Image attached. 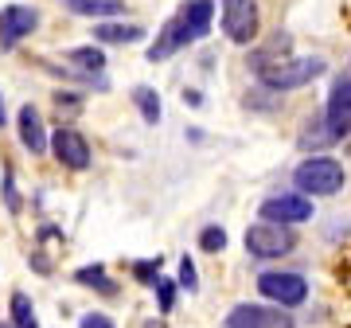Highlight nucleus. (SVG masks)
Instances as JSON below:
<instances>
[{
	"mask_svg": "<svg viewBox=\"0 0 351 328\" xmlns=\"http://www.w3.org/2000/svg\"><path fill=\"white\" fill-rule=\"evenodd\" d=\"M211 20H215V0H188V4H180V12L160 27L156 43L145 51V59H149V63L172 59L180 47H188V43L207 36V32H211Z\"/></svg>",
	"mask_w": 351,
	"mask_h": 328,
	"instance_id": "1",
	"label": "nucleus"
},
{
	"mask_svg": "<svg viewBox=\"0 0 351 328\" xmlns=\"http://www.w3.org/2000/svg\"><path fill=\"white\" fill-rule=\"evenodd\" d=\"M324 75V59L320 55H301V59H281V63L265 67V71H258V78H262L265 90H274V94H285V90H301L308 86L313 78Z\"/></svg>",
	"mask_w": 351,
	"mask_h": 328,
	"instance_id": "2",
	"label": "nucleus"
},
{
	"mask_svg": "<svg viewBox=\"0 0 351 328\" xmlns=\"http://www.w3.org/2000/svg\"><path fill=\"white\" fill-rule=\"evenodd\" d=\"M343 164L332 161V156H308L304 164H297V172H293V184L301 196H336L343 188Z\"/></svg>",
	"mask_w": 351,
	"mask_h": 328,
	"instance_id": "3",
	"label": "nucleus"
},
{
	"mask_svg": "<svg viewBox=\"0 0 351 328\" xmlns=\"http://www.w3.org/2000/svg\"><path fill=\"white\" fill-rule=\"evenodd\" d=\"M226 39L239 43V47H250L258 39V27H262V16H258V0H223V16H219Z\"/></svg>",
	"mask_w": 351,
	"mask_h": 328,
	"instance_id": "4",
	"label": "nucleus"
},
{
	"mask_svg": "<svg viewBox=\"0 0 351 328\" xmlns=\"http://www.w3.org/2000/svg\"><path fill=\"white\" fill-rule=\"evenodd\" d=\"M297 246V231L293 227H281V223H254V227H246V250L254 254V258H262V262H269V258H281V254H289Z\"/></svg>",
	"mask_w": 351,
	"mask_h": 328,
	"instance_id": "5",
	"label": "nucleus"
},
{
	"mask_svg": "<svg viewBox=\"0 0 351 328\" xmlns=\"http://www.w3.org/2000/svg\"><path fill=\"white\" fill-rule=\"evenodd\" d=\"M258 290H262L265 301H274L277 309H293V305H304L308 297V281L301 274H289V270H269L258 278Z\"/></svg>",
	"mask_w": 351,
	"mask_h": 328,
	"instance_id": "6",
	"label": "nucleus"
},
{
	"mask_svg": "<svg viewBox=\"0 0 351 328\" xmlns=\"http://www.w3.org/2000/svg\"><path fill=\"white\" fill-rule=\"evenodd\" d=\"M226 328H297V320L277 305H234L226 313Z\"/></svg>",
	"mask_w": 351,
	"mask_h": 328,
	"instance_id": "7",
	"label": "nucleus"
},
{
	"mask_svg": "<svg viewBox=\"0 0 351 328\" xmlns=\"http://www.w3.org/2000/svg\"><path fill=\"white\" fill-rule=\"evenodd\" d=\"M324 129L332 141H343L351 129V78L339 75L328 90V114H324Z\"/></svg>",
	"mask_w": 351,
	"mask_h": 328,
	"instance_id": "8",
	"label": "nucleus"
},
{
	"mask_svg": "<svg viewBox=\"0 0 351 328\" xmlns=\"http://www.w3.org/2000/svg\"><path fill=\"white\" fill-rule=\"evenodd\" d=\"M262 219L265 223H281V227H297L304 219H313V200L301 191H289V196H269L262 203Z\"/></svg>",
	"mask_w": 351,
	"mask_h": 328,
	"instance_id": "9",
	"label": "nucleus"
},
{
	"mask_svg": "<svg viewBox=\"0 0 351 328\" xmlns=\"http://www.w3.org/2000/svg\"><path fill=\"white\" fill-rule=\"evenodd\" d=\"M36 27H39V12L32 4H8V8H0V51H12Z\"/></svg>",
	"mask_w": 351,
	"mask_h": 328,
	"instance_id": "10",
	"label": "nucleus"
},
{
	"mask_svg": "<svg viewBox=\"0 0 351 328\" xmlns=\"http://www.w3.org/2000/svg\"><path fill=\"white\" fill-rule=\"evenodd\" d=\"M51 152H55V161L66 164V168H75V172H82V168H90V145L86 137L78 133V129L63 126V129H55L47 137Z\"/></svg>",
	"mask_w": 351,
	"mask_h": 328,
	"instance_id": "11",
	"label": "nucleus"
},
{
	"mask_svg": "<svg viewBox=\"0 0 351 328\" xmlns=\"http://www.w3.org/2000/svg\"><path fill=\"white\" fill-rule=\"evenodd\" d=\"M16 126H20V145H24L32 156L47 152V129H43V117H39L36 106H24L20 117H16Z\"/></svg>",
	"mask_w": 351,
	"mask_h": 328,
	"instance_id": "12",
	"label": "nucleus"
},
{
	"mask_svg": "<svg viewBox=\"0 0 351 328\" xmlns=\"http://www.w3.org/2000/svg\"><path fill=\"white\" fill-rule=\"evenodd\" d=\"M289 43L293 39L285 36V32H277V36H269L262 43V47L250 55V71L258 75V71H265V67H274V63H281V59H289Z\"/></svg>",
	"mask_w": 351,
	"mask_h": 328,
	"instance_id": "13",
	"label": "nucleus"
},
{
	"mask_svg": "<svg viewBox=\"0 0 351 328\" xmlns=\"http://www.w3.org/2000/svg\"><path fill=\"white\" fill-rule=\"evenodd\" d=\"M63 8L75 16H86V20H113L125 12L121 0H63Z\"/></svg>",
	"mask_w": 351,
	"mask_h": 328,
	"instance_id": "14",
	"label": "nucleus"
},
{
	"mask_svg": "<svg viewBox=\"0 0 351 328\" xmlns=\"http://www.w3.org/2000/svg\"><path fill=\"white\" fill-rule=\"evenodd\" d=\"M94 39H101V43H137V39H145V27L141 24H117V20H101V24L94 27Z\"/></svg>",
	"mask_w": 351,
	"mask_h": 328,
	"instance_id": "15",
	"label": "nucleus"
},
{
	"mask_svg": "<svg viewBox=\"0 0 351 328\" xmlns=\"http://www.w3.org/2000/svg\"><path fill=\"white\" fill-rule=\"evenodd\" d=\"M66 63H75L78 71H86V75H101V71H106V51H98V47H71L66 51Z\"/></svg>",
	"mask_w": 351,
	"mask_h": 328,
	"instance_id": "16",
	"label": "nucleus"
},
{
	"mask_svg": "<svg viewBox=\"0 0 351 328\" xmlns=\"http://www.w3.org/2000/svg\"><path fill=\"white\" fill-rule=\"evenodd\" d=\"M133 102H137V110H141V117H145V126H156L164 117V110H160V94L152 86H137L133 90Z\"/></svg>",
	"mask_w": 351,
	"mask_h": 328,
	"instance_id": "17",
	"label": "nucleus"
},
{
	"mask_svg": "<svg viewBox=\"0 0 351 328\" xmlns=\"http://www.w3.org/2000/svg\"><path fill=\"white\" fill-rule=\"evenodd\" d=\"M12 328H39L36 325V309H32V301H27L24 293H12V320H8Z\"/></svg>",
	"mask_w": 351,
	"mask_h": 328,
	"instance_id": "18",
	"label": "nucleus"
},
{
	"mask_svg": "<svg viewBox=\"0 0 351 328\" xmlns=\"http://www.w3.org/2000/svg\"><path fill=\"white\" fill-rule=\"evenodd\" d=\"M75 281H82V285H98V293H113V290H117V285L106 278V270H101V266H82V270L75 274Z\"/></svg>",
	"mask_w": 351,
	"mask_h": 328,
	"instance_id": "19",
	"label": "nucleus"
},
{
	"mask_svg": "<svg viewBox=\"0 0 351 328\" xmlns=\"http://www.w3.org/2000/svg\"><path fill=\"white\" fill-rule=\"evenodd\" d=\"M199 246L207 254H219L226 246V231L223 227H203V235H199Z\"/></svg>",
	"mask_w": 351,
	"mask_h": 328,
	"instance_id": "20",
	"label": "nucleus"
},
{
	"mask_svg": "<svg viewBox=\"0 0 351 328\" xmlns=\"http://www.w3.org/2000/svg\"><path fill=\"white\" fill-rule=\"evenodd\" d=\"M156 301H160V313H168V309H172V301H176V281L156 278Z\"/></svg>",
	"mask_w": 351,
	"mask_h": 328,
	"instance_id": "21",
	"label": "nucleus"
},
{
	"mask_svg": "<svg viewBox=\"0 0 351 328\" xmlns=\"http://www.w3.org/2000/svg\"><path fill=\"white\" fill-rule=\"evenodd\" d=\"M4 203H8V211H20V191H16V180H12V168L4 172Z\"/></svg>",
	"mask_w": 351,
	"mask_h": 328,
	"instance_id": "22",
	"label": "nucleus"
},
{
	"mask_svg": "<svg viewBox=\"0 0 351 328\" xmlns=\"http://www.w3.org/2000/svg\"><path fill=\"white\" fill-rule=\"evenodd\" d=\"M180 285H188V293L199 285V274H195V262H191V258H184V262H180Z\"/></svg>",
	"mask_w": 351,
	"mask_h": 328,
	"instance_id": "23",
	"label": "nucleus"
},
{
	"mask_svg": "<svg viewBox=\"0 0 351 328\" xmlns=\"http://www.w3.org/2000/svg\"><path fill=\"white\" fill-rule=\"evenodd\" d=\"M55 106H59V114H78V110H82V98H78V94H63V90H59V94H55Z\"/></svg>",
	"mask_w": 351,
	"mask_h": 328,
	"instance_id": "24",
	"label": "nucleus"
},
{
	"mask_svg": "<svg viewBox=\"0 0 351 328\" xmlns=\"http://www.w3.org/2000/svg\"><path fill=\"white\" fill-rule=\"evenodd\" d=\"M141 281H152V278H160V258H149V262H141L137 270H133Z\"/></svg>",
	"mask_w": 351,
	"mask_h": 328,
	"instance_id": "25",
	"label": "nucleus"
},
{
	"mask_svg": "<svg viewBox=\"0 0 351 328\" xmlns=\"http://www.w3.org/2000/svg\"><path fill=\"white\" fill-rule=\"evenodd\" d=\"M82 328H113L110 316H101V313H86L82 316Z\"/></svg>",
	"mask_w": 351,
	"mask_h": 328,
	"instance_id": "26",
	"label": "nucleus"
},
{
	"mask_svg": "<svg viewBox=\"0 0 351 328\" xmlns=\"http://www.w3.org/2000/svg\"><path fill=\"white\" fill-rule=\"evenodd\" d=\"M4 121H8V114H4V98H0V126H4Z\"/></svg>",
	"mask_w": 351,
	"mask_h": 328,
	"instance_id": "27",
	"label": "nucleus"
},
{
	"mask_svg": "<svg viewBox=\"0 0 351 328\" xmlns=\"http://www.w3.org/2000/svg\"><path fill=\"white\" fill-rule=\"evenodd\" d=\"M0 328H12V325H0Z\"/></svg>",
	"mask_w": 351,
	"mask_h": 328,
	"instance_id": "28",
	"label": "nucleus"
}]
</instances>
